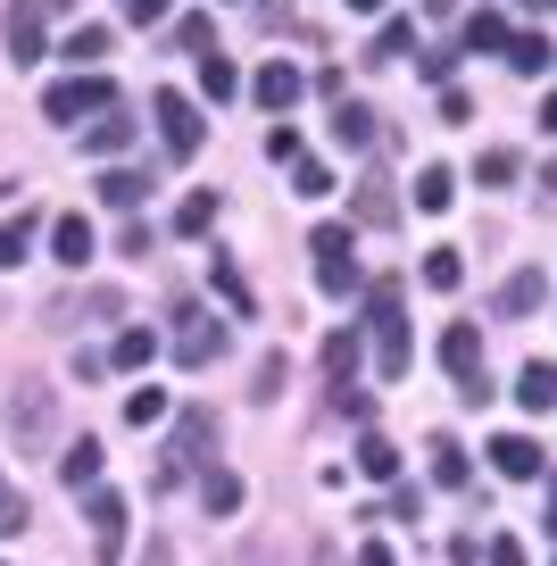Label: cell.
Returning a JSON list of instances; mask_svg holds the SVG:
<instances>
[{"label":"cell","mask_w":557,"mask_h":566,"mask_svg":"<svg viewBox=\"0 0 557 566\" xmlns=\"http://www.w3.org/2000/svg\"><path fill=\"white\" fill-rule=\"evenodd\" d=\"M366 325H375V367H383V384H400V375L417 367V350H408V292H400V275H383L375 292H366Z\"/></svg>","instance_id":"obj_1"},{"label":"cell","mask_w":557,"mask_h":566,"mask_svg":"<svg viewBox=\"0 0 557 566\" xmlns=\"http://www.w3.org/2000/svg\"><path fill=\"white\" fill-rule=\"evenodd\" d=\"M308 250H316V292H325V301H349V292H358V242H349V226H316Z\"/></svg>","instance_id":"obj_2"},{"label":"cell","mask_w":557,"mask_h":566,"mask_svg":"<svg viewBox=\"0 0 557 566\" xmlns=\"http://www.w3.org/2000/svg\"><path fill=\"white\" fill-rule=\"evenodd\" d=\"M9 433H18V450H51V433H59V391H51V384H18V391H9Z\"/></svg>","instance_id":"obj_3"},{"label":"cell","mask_w":557,"mask_h":566,"mask_svg":"<svg viewBox=\"0 0 557 566\" xmlns=\"http://www.w3.org/2000/svg\"><path fill=\"white\" fill-rule=\"evenodd\" d=\"M101 108H117L108 75H67V84L42 92V117H51V125H84V117H101Z\"/></svg>","instance_id":"obj_4"},{"label":"cell","mask_w":557,"mask_h":566,"mask_svg":"<svg viewBox=\"0 0 557 566\" xmlns=\"http://www.w3.org/2000/svg\"><path fill=\"white\" fill-rule=\"evenodd\" d=\"M441 367H450V375H458V391H466V400H474V408H483V400H491V384H483V334H474V325H466V317H458V325H450V334H441Z\"/></svg>","instance_id":"obj_5"},{"label":"cell","mask_w":557,"mask_h":566,"mask_svg":"<svg viewBox=\"0 0 557 566\" xmlns=\"http://www.w3.org/2000/svg\"><path fill=\"white\" fill-rule=\"evenodd\" d=\"M150 117H158V142H167V159H192V150H200V134H209V125H200V108L183 101V92H158V101H150Z\"/></svg>","instance_id":"obj_6"},{"label":"cell","mask_w":557,"mask_h":566,"mask_svg":"<svg viewBox=\"0 0 557 566\" xmlns=\"http://www.w3.org/2000/svg\"><path fill=\"white\" fill-rule=\"evenodd\" d=\"M175 358H183V367H209V358H225V325H217L209 308H175Z\"/></svg>","instance_id":"obj_7"},{"label":"cell","mask_w":557,"mask_h":566,"mask_svg":"<svg viewBox=\"0 0 557 566\" xmlns=\"http://www.w3.org/2000/svg\"><path fill=\"white\" fill-rule=\"evenodd\" d=\"M84 516H92V558H101V566H117V549H125V500H117V492H101V483H92Z\"/></svg>","instance_id":"obj_8"},{"label":"cell","mask_w":557,"mask_h":566,"mask_svg":"<svg viewBox=\"0 0 557 566\" xmlns=\"http://www.w3.org/2000/svg\"><path fill=\"white\" fill-rule=\"evenodd\" d=\"M217 459V417L209 408H183V417H175V475H183V467H209Z\"/></svg>","instance_id":"obj_9"},{"label":"cell","mask_w":557,"mask_h":566,"mask_svg":"<svg viewBox=\"0 0 557 566\" xmlns=\"http://www.w3.org/2000/svg\"><path fill=\"white\" fill-rule=\"evenodd\" d=\"M491 467H500L507 483H540V475H549V459H540L533 433H500V442H491Z\"/></svg>","instance_id":"obj_10"},{"label":"cell","mask_w":557,"mask_h":566,"mask_svg":"<svg viewBox=\"0 0 557 566\" xmlns=\"http://www.w3.org/2000/svg\"><path fill=\"white\" fill-rule=\"evenodd\" d=\"M250 92H259V108H275V117H283V108L308 92V75H299L292 59H275V67H259V84H250Z\"/></svg>","instance_id":"obj_11"},{"label":"cell","mask_w":557,"mask_h":566,"mask_svg":"<svg viewBox=\"0 0 557 566\" xmlns=\"http://www.w3.org/2000/svg\"><path fill=\"white\" fill-rule=\"evenodd\" d=\"M9 51H18V67L42 59V0H9Z\"/></svg>","instance_id":"obj_12"},{"label":"cell","mask_w":557,"mask_h":566,"mask_svg":"<svg viewBox=\"0 0 557 566\" xmlns=\"http://www.w3.org/2000/svg\"><path fill=\"white\" fill-rule=\"evenodd\" d=\"M101 459H108V450L92 442V433H84V442H67V459H59V483H67V492H92V483H101Z\"/></svg>","instance_id":"obj_13"},{"label":"cell","mask_w":557,"mask_h":566,"mask_svg":"<svg viewBox=\"0 0 557 566\" xmlns=\"http://www.w3.org/2000/svg\"><path fill=\"white\" fill-rule=\"evenodd\" d=\"M92 250H101V242H92V217H59V226H51V259L59 266H84Z\"/></svg>","instance_id":"obj_14"},{"label":"cell","mask_w":557,"mask_h":566,"mask_svg":"<svg viewBox=\"0 0 557 566\" xmlns=\"http://www.w3.org/2000/svg\"><path fill=\"white\" fill-rule=\"evenodd\" d=\"M125 142H134V117H125V108H101V125H84V150H92V159H117Z\"/></svg>","instance_id":"obj_15"},{"label":"cell","mask_w":557,"mask_h":566,"mask_svg":"<svg viewBox=\"0 0 557 566\" xmlns=\"http://www.w3.org/2000/svg\"><path fill=\"white\" fill-rule=\"evenodd\" d=\"M540 301H549V283H540L533 266H524V275H507V283H500V317H533Z\"/></svg>","instance_id":"obj_16"},{"label":"cell","mask_w":557,"mask_h":566,"mask_svg":"<svg viewBox=\"0 0 557 566\" xmlns=\"http://www.w3.org/2000/svg\"><path fill=\"white\" fill-rule=\"evenodd\" d=\"M516 400L533 408V417H540V408H557V367H549V358H533V367L516 375Z\"/></svg>","instance_id":"obj_17"},{"label":"cell","mask_w":557,"mask_h":566,"mask_svg":"<svg viewBox=\"0 0 557 566\" xmlns=\"http://www.w3.org/2000/svg\"><path fill=\"white\" fill-rule=\"evenodd\" d=\"M333 142H341V150H366V142H375V108L341 101V108H333Z\"/></svg>","instance_id":"obj_18"},{"label":"cell","mask_w":557,"mask_h":566,"mask_svg":"<svg viewBox=\"0 0 557 566\" xmlns=\"http://www.w3.org/2000/svg\"><path fill=\"white\" fill-rule=\"evenodd\" d=\"M200 500H209V516H233L242 509V475H233V467H209V475H200Z\"/></svg>","instance_id":"obj_19"},{"label":"cell","mask_w":557,"mask_h":566,"mask_svg":"<svg viewBox=\"0 0 557 566\" xmlns=\"http://www.w3.org/2000/svg\"><path fill=\"white\" fill-rule=\"evenodd\" d=\"M549 34H507V67H516V75H549Z\"/></svg>","instance_id":"obj_20"},{"label":"cell","mask_w":557,"mask_h":566,"mask_svg":"<svg viewBox=\"0 0 557 566\" xmlns=\"http://www.w3.org/2000/svg\"><path fill=\"white\" fill-rule=\"evenodd\" d=\"M458 51H507V18H500V9H474V18H466V42H458Z\"/></svg>","instance_id":"obj_21"},{"label":"cell","mask_w":557,"mask_h":566,"mask_svg":"<svg viewBox=\"0 0 557 566\" xmlns=\"http://www.w3.org/2000/svg\"><path fill=\"white\" fill-rule=\"evenodd\" d=\"M59 51L75 59V75H84V67H101V59H108V25H75V34L59 42Z\"/></svg>","instance_id":"obj_22"},{"label":"cell","mask_w":557,"mask_h":566,"mask_svg":"<svg viewBox=\"0 0 557 566\" xmlns=\"http://www.w3.org/2000/svg\"><path fill=\"white\" fill-rule=\"evenodd\" d=\"M108 358H117L125 375H134V367H150V358H158V334H150V325H125V334H117V350H108Z\"/></svg>","instance_id":"obj_23"},{"label":"cell","mask_w":557,"mask_h":566,"mask_svg":"<svg viewBox=\"0 0 557 566\" xmlns=\"http://www.w3.org/2000/svg\"><path fill=\"white\" fill-rule=\"evenodd\" d=\"M358 467H366L375 483H391V475H400V442H383V433H366V442H358Z\"/></svg>","instance_id":"obj_24"},{"label":"cell","mask_w":557,"mask_h":566,"mask_svg":"<svg viewBox=\"0 0 557 566\" xmlns=\"http://www.w3.org/2000/svg\"><path fill=\"white\" fill-rule=\"evenodd\" d=\"M358 217H366V226H391V217H400V200H391L383 176H366V184H358Z\"/></svg>","instance_id":"obj_25"},{"label":"cell","mask_w":557,"mask_h":566,"mask_svg":"<svg viewBox=\"0 0 557 566\" xmlns=\"http://www.w3.org/2000/svg\"><path fill=\"white\" fill-rule=\"evenodd\" d=\"M200 92H209V101H233V92H242V75H233V59L200 51Z\"/></svg>","instance_id":"obj_26"},{"label":"cell","mask_w":557,"mask_h":566,"mask_svg":"<svg viewBox=\"0 0 557 566\" xmlns=\"http://www.w3.org/2000/svg\"><path fill=\"white\" fill-rule=\"evenodd\" d=\"M450 200H458V176H450V167H424V176H417V209H450Z\"/></svg>","instance_id":"obj_27"},{"label":"cell","mask_w":557,"mask_h":566,"mask_svg":"<svg viewBox=\"0 0 557 566\" xmlns=\"http://www.w3.org/2000/svg\"><path fill=\"white\" fill-rule=\"evenodd\" d=\"M292 192H299V200H325V192H333V167L299 150V159H292Z\"/></svg>","instance_id":"obj_28"},{"label":"cell","mask_w":557,"mask_h":566,"mask_svg":"<svg viewBox=\"0 0 557 566\" xmlns=\"http://www.w3.org/2000/svg\"><path fill=\"white\" fill-rule=\"evenodd\" d=\"M325 375H333V384L358 375V334H349V325H341V334H325Z\"/></svg>","instance_id":"obj_29"},{"label":"cell","mask_w":557,"mask_h":566,"mask_svg":"<svg viewBox=\"0 0 557 566\" xmlns=\"http://www.w3.org/2000/svg\"><path fill=\"white\" fill-rule=\"evenodd\" d=\"M466 475H474V467H466V450H458L450 433H433V483H450V492H458Z\"/></svg>","instance_id":"obj_30"},{"label":"cell","mask_w":557,"mask_h":566,"mask_svg":"<svg viewBox=\"0 0 557 566\" xmlns=\"http://www.w3.org/2000/svg\"><path fill=\"white\" fill-rule=\"evenodd\" d=\"M209 226H217V192H192L175 209V233H209Z\"/></svg>","instance_id":"obj_31"},{"label":"cell","mask_w":557,"mask_h":566,"mask_svg":"<svg viewBox=\"0 0 557 566\" xmlns=\"http://www.w3.org/2000/svg\"><path fill=\"white\" fill-rule=\"evenodd\" d=\"M101 200H108V209H141V176L108 167V176H101Z\"/></svg>","instance_id":"obj_32"},{"label":"cell","mask_w":557,"mask_h":566,"mask_svg":"<svg viewBox=\"0 0 557 566\" xmlns=\"http://www.w3.org/2000/svg\"><path fill=\"white\" fill-rule=\"evenodd\" d=\"M458 275H466L458 250H433V259H424V283H433V292H458Z\"/></svg>","instance_id":"obj_33"},{"label":"cell","mask_w":557,"mask_h":566,"mask_svg":"<svg viewBox=\"0 0 557 566\" xmlns=\"http://www.w3.org/2000/svg\"><path fill=\"white\" fill-rule=\"evenodd\" d=\"M25 242H34V217L18 209V226H0V266H18V259H25Z\"/></svg>","instance_id":"obj_34"},{"label":"cell","mask_w":557,"mask_h":566,"mask_svg":"<svg viewBox=\"0 0 557 566\" xmlns=\"http://www.w3.org/2000/svg\"><path fill=\"white\" fill-rule=\"evenodd\" d=\"M158 417H167V391H134V400H125V424H158Z\"/></svg>","instance_id":"obj_35"},{"label":"cell","mask_w":557,"mask_h":566,"mask_svg":"<svg viewBox=\"0 0 557 566\" xmlns=\"http://www.w3.org/2000/svg\"><path fill=\"white\" fill-rule=\"evenodd\" d=\"M25 516H34V509H25V500L9 492V483H0V542H18V533H25Z\"/></svg>","instance_id":"obj_36"},{"label":"cell","mask_w":557,"mask_h":566,"mask_svg":"<svg viewBox=\"0 0 557 566\" xmlns=\"http://www.w3.org/2000/svg\"><path fill=\"white\" fill-rule=\"evenodd\" d=\"M75 308H92V317H125V292H117V283H92Z\"/></svg>","instance_id":"obj_37"},{"label":"cell","mask_w":557,"mask_h":566,"mask_svg":"<svg viewBox=\"0 0 557 566\" xmlns=\"http://www.w3.org/2000/svg\"><path fill=\"white\" fill-rule=\"evenodd\" d=\"M516 176V150H483V159H474V184H507Z\"/></svg>","instance_id":"obj_38"},{"label":"cell","mask_w":557,"mask_h":566,"mask_svg":"<svg viewBox=\"0 0 557 566\" xmlns=\"http://www.w3.org/2000/svg\"><path fill=\"white\" fill-rule=\"evenodd\" d=\"M408 42H417V25H408V18H391V25H383V34H375V59H400V51H408Z\"/></svg>","instance_id":"obj_39"},{"label":"cell","mask_w":557,"mask_h":566,"mask_svg":"<svg viewBox=\"0 0 557 566\" xmlns=\"http://www.w3.org/2000/svg\"><path fill=\"white\" fill-rule=\"evenodd\" d=\"M275 391H283V350H275V358H259V384H250V400L266 408V400H275Z\"/></svg>","instance_id":"obj_40"},{"label":"cell","mask_w":557,"mask_h":566,"mask_svg":"<svg viewBox=\"0 0 557 566\" xmlns=\"http://www.w3.org/2000/svg\"><path fill=\"white\" fill-rule=\"evenodd\" d=\"M266 159H275V167L299 159V134H292V125H275V134H266Z\"/></svg>","instance_id":"obj_41"},{"label":"cell","mask_w":557,"mask_h":566,"mask_svg":"<svg viewBox=\"0 0 557 566\" xmlns=\"http://www.w3.org/2000/svg\"><path fill=\"white\" fill-rule=\"evenodd\" d=\"M217 292H225V301H233V308H242V317H250V283H242V275H233V266H225V259H217Z\"/></svg>","instance_id":"obj_42"},{"label":"cell","mask_w":557,"mask_h":566,"mask_svg":"<svg viewBox=\"0 0 557 566\" xmlns=\"http://www.w3.org/2000/svg\"><path fill=\"white\" fill-rule=\"evenodd\" d=\"M483 566H524V542H516V533H500V542L483 549Z\"/></svg>","instance_id":"obj_43"},{"label":"cell","mask_w":557,"mask_h":566,"mask_svg":"<svg viewBox=\"0 0 557 566\" xmlns=\"http://www.w3.org/2000/svg\"><path fill=\"white\" fill-rule=\"evenodd\" d=\"M167 9H175V0H125V18H134V25H158Z\"/></svg>","instance_id":"obj_44"},{"label":"cell","mask_w":557,"mask_h":566,"mask_svg":"<svg viewBox=\"0 0 557 566\" xmlns=\"http://www.w3.org/2000/svg\"><path fill=\"white\" fill-rule=\"evenodd\" d=\"M358 566H400V558H391L383 542H366V549H358Z\"/></svg>","instance_id":"obj_45"},{"label":"cell","mask_w":557,"mask_h":566,"mask_svg":"<svg viewBox=\"0 0 557 566\" xmlns=\"http://www.w3.org/2000/svg\"><path fill=\"white\" fill-rule=\"evenodd\" d=\"M540 134H557V92H549V101H540Z\"/></svg>","instance_id":"obj_46"},{"label":"cell","mask_w":557,"mask_h":566,"mask_svg":"<svg viewBox=\"0 0 557 566\" xmlns=\"http://www.w3.org/2000/svg\"><path fill=\"white\" fill-rule=\"evenodd\" d=\"M141 566H175V549H167V542H150V558H141Z\"/></svg>","instance_id":"obj_47"},{"label":"cell","mask_w":557,"mask_h":566,"mask_svg":"<svg viewBox=\"0 0 557 566\" xmlns=\"http://www.w3.org/2000/svg\"><path fill=\"white\" fill-rule=\"evenodd\" d=\"M549 542H557V475H549Z\"/></svg>","instance_id":"obj_48"},{"label":"cell","mask_w":557,"mask_h":566,"mask_svg":"<svg viewBox=\"0 0 557 566\" xmlns=\"http://www.w3.org/2000/svg\"><path fill=\"white\" fill-rule=\"evenodd\" d=\"M349 9H358V18H375V9H383V0H349Z\"/></svg>","instance_id":"obj_49"},{"label":"cell","mask_w":557,"mask_h":566,"mask_svg":"<svg viewBox=\"0 0 557 566\" xmlns=\"http://www.w3.org/2000/svg\"><path fill=\"white\" fill-rule=\"evenodd\" d=\"M42 9H67V0H42Z\"/></svg>","instance_id":"obj_50"}]
</instances>
